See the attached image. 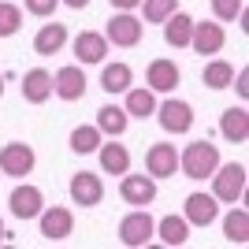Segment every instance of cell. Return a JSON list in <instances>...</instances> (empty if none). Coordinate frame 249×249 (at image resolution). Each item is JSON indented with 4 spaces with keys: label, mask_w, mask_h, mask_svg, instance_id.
I'll return each instance as SVG.
<instances>
[{
    "label": "cell",
    "mask_w": 249,
    "mask_h": 249,
    "mask_svg": "<svg viewBox=\"0 0 249 249\" xmlns=\"http://www.w3.org/2000/svg\"><path fill=\"white\" fill-rule=\"evenodd\" d=\"M219 167V149L208 142V138H201V142H190L182 153H178V171L186 178H212V171Z\"/></svg>",
    "instance_id": "6da1fadb"
},
{
    "label": "cell",
    "mask_w": 249,
    "mask_h": 249,
    "mask_svg": "<svg viewBox=\"0 0 249 249\" xmlns=\"http://www.w3.org/2000/svg\"><path fill=\"white\" fill-rule=\"evenodd\" d=\"M212 197L223 205H238L246 197V164H219L212 171Z\"/></svg>",
    "instance_id": "7a4b0ae2"
},
{
    "label": "cell",
    "mask_w": 249,
    "mask_h": 249,
    "mask_svg": "<svg viewBox=\"0 0 249 249\" xmlns=\"http://www.w3.org/2000/svg\"><path fill=\"white\" fill-rule=\"evenodd\" d=\"M156 238V219L149 216L145 208H134L130 216L119 219V242L126 249H138V246H149Z\"/></svg>",
    "instance_id": "3957f363"
},
{
    "label": "cell",
    "mask_w": 249,
    "mask_h": 249,
    "mask_svg": "<svg viewBox=\"0 0 249 249\" xmlns=\"http://www.w3.org/2000/svg\"><path fill=\"white\" fill-rule=\"evenodd\" d=\"M104 37H108V45H115V49H134V45L142 41V19H138L134 11H112Z\"/></svg>",
    "instance_id": "277c9868"
},
{
    "label": "cell",
    "mask_w": 249,
    "mask_h": 249,
    "mask_svg": "<svg viewBox=\"0 0 249 249\" xmlns=\"http://www.w3.org/2000/svg\"><path fill=\"white\" fill-rule=\"evenodd\" d=\"M156 119L164 126L167 134H190V126H194V108L186 101H178V97H167L164 104H156Z\"/></svg>",
    "instance_id": "5b68a950"
},
{
    "label": "cell",
    "mask_w": 249,
    "mask_h": 249,
    "mask_svg": "<svg viewBox=\"0 0 249 249\" xmlns=\"http://www.w3.org/2000/svg\"><path fill=\"white\" fill-rule=\"evenodd\" d=\"M34 164H37V156H34V145H26V142H8V145L0 149V171L11 175V178L30 175Z\"/></svg>",
    "instance_id": "8992f818"
},
{
    "label": "cell",
    "mask_w": 249,
    "mask_h": 249,
    "mask_svg": "<svg viewBox=\"0 0 249 249\" xmlns=\"http://www.w3.org/2000/svg\"><path fill=\"white\" fill-rule=\"evenodd\" d=\"M41 208H45V194L37 186H30V182H19V186L11 190V197H8V212L15 219H37L41 216Z\"/></svg>",
    "instance_id": "52a82bcc"
},
{
    "label": "cell",
    "mask_w": 249,
    "mask_h": 249,
    "mask_svg": "<svg viewBox=\"0 0 249 249\" xmlns=\"http://www.w3.org/2000/svg\"><path fill=\"white\" fill-rule=\"evenodd\" d=\"M37 223H41V234L49 242H63V238H71V231H74V212L63 205H49V208H41Z\"/></svg>",
    "instance_id": "ba28073f"
},
{
    "label": "cell",
    "mask_w": 249,
    "mask_h": 249,
    "mask_svg": "<svg viewBox=\"0 0 249 249\" xmlns=\"http://www.w3.org/2000/svg\"><path fill=\"white\" fill-rule=\"evenodd\" d=\"M119 197L134 208H149L156 201V178L153 175H130L126 171L123 182H119Z\"/></svg>",
    "instance_id": "9c48e42d"
},
{
    "label": "cell",
    "mask_w": 249,
    "mask_h": 249,
    "mask_svg": "<svg viewBox=\"0 0 249 249\" xmlns=\"http://www.w3.org/2000/svg\"><path fill=\"white\" fill-rule=\"evenodd\" d=\"M71 201L82 208H97L104 201V182L101 175H93V171H78V175H71Z\"/></svg>",
    "instance_id": "30bf717a"
},
{
    "label": "cell",
    "mask_w": 249,
    "mask_h": 249,
    "mask_svg": "<svg viewBox=\"0 0 249 249\" xmlns=\"http://www.w3.org/2000/svg\"><path fill=\"white\" fill-rule=\"evenodd\" d=\"M190 45L201 52V56H216L223 45H227V30L219 26L216 19H205V22H194V34H190Z\"/></svg>",
    "instance_id": "8fae6325"
},
{
    "label": "cell",
    "mask_w": 249,
    "mask_h": 249,
    "mask_svg": "<svg viewBox=\"0 0 249 249\" xmlns=\"http://www.w3.org/2000/svg\"><path fill=\"white\" fill-rule=\"evenodd\" d=\"M178 82H182V71H178L175 60H164V56H160V60H153L145 67V86L153 93H171Z\"/></svg>",
    "instance_id": "7c38bea8"
},
{
    "label": "cell",
    "mask_w": 249,
    "mask_h": 249,
    "mask_svg": "<svg viewBox=\"0 0 249 249\" xmlns=\"http://www.w3.org/2000/svg\"><path fill=\"white\" fill-rule=\"evenodd\" d=\"M52 93L60 97V101H78V97L86 93V71H82V63H67V67H60L56 78H52Z\"/></svg>",
    "instance_id": "4fadbf2b"
},
{
    "label": "cell",
    "mask_w": 249,
    "mask_h": 249,
    "mask_svg": "<svg viewBox=\"0 0 249 249\" xmlns=\"http://www.w3.org/2000/svg\"><path fill=\"white\" fill-rule=\"evenodd\" d=\"M145 171L153 178H171L178 171V149L167 145V142H156V145H149L145 153Z\"/></svg>",
    "instance_id": "5bb4252c"
},
{
    "label": "cell",
    "mask_w": 249,
    "mask_h": 249,
    "mask_svg": "<svg viewBox=\"0 0 249 249\" xmlns=\"http://www.w3.org/2000/svg\"><path fill=\"white\" fill-rule=\"evenodd\" d=\"M182 216H186L190 227H208L219 216V201L212 194H190L186 205H182Z\"/></svg>",
    "instance_id": "9a60e30c"
},
{
    "label": "cell",
    "mask_w": 249,
    "mask_h": 249,
    "mask_svg": "<svg viewBox=\"0 0 249 249\" xmlns=\"http://www.w3.org/2000/svg\"><path fill=\"white\" fill-rule=\"evenodd\" d=\"M104 56H108V37L97 30H82L78 37H74V60L82 63V67H89V63H104Z\"/></svg>",
    "instance_id": "2e32d148"
},
{
    "label": "cell",
    "mask_w": 249,
    "mask_h": 249,
    "mask_svg": "<svg viewBox=\"0 0 249 249\" xmlns=\"http://www.w3.org/2000/svg\"><path fill=\"white\" fill-rule=\"evenodd\" d=\"M49 97H52V74L45 67H34L22 74V101L26 104H45Z\"/></svg>",
    "instance_id": "e0dca14e"
},
{
    "label": "cell",
    "mask_w": 249,
    "mask_h": 249,
    "mask_svg": "<svg viewBox=\"0 0 249 249\" xmlns=\"http://www.w3.org/2000/svg\"><path fill=\"white\" fill-rule=\"evenodd\" d=\"M219 134L227 138V142H234V145H242L249 138V112L246 108H227V112L219 115Z\"/></svg>",
    "instance_id": "ac0fdd59"
},
{
    "label": "cell",
    "mask_w": 249,
    "mask_h": 249,
    "mask_svg": "<svg viewBox=\"0 0 249 249\" xmlns=\"http://www.w3.org/2000/svg\"><path fill=\"white\" fill-rule=\"evenodd\" d=\"M97 153H101V171H104V175H126V171H130V149L119 145L115 138L108 142V145L101 142Z\"/></svg>",
    "instance_id": "d6986e66"
},
{
    "label": "cell",
    "mask_w": 249,
    "mask_h": 249,
    "mask_svg": "<svg viewBox=\"0 0 249 249\" xmlns=\"http://www.w3.org/2000/svg\"><path fill=\"white\" fill-rule=\"evenodd\" d=\"M63 45H67V26L63 22H49V26H41L34 34V52L37 56H56Z\"/></svg>",
    "instance_id": "ffe728a7"
},
{
    "label": "cell",
    "mask_w": 249,
    "mask_h": 249,
    "mask_svg": "<svg viewBox=\"0 0 249 249\" xmlns=\"http://www.w3.org/2000/svg\"><path fill=\"white\" fill-rule=\"evenodd\" d=\"M134 86V71H130V63H104L101 71V89L104 93H126Z\"/></svg>",
    "instance_id": "44dd1931"
},
{
    "label": "cell",
    "mask_w": 249,
    "mask_h": 249,
    "mask_svg": "<svg viewBox=\"0 0 249 249\" xmlns=\"http://www.w3.org/2000/svg\"><path fill=\"white\" fill-rule=\"evenodd\" d=\"M126 126H130V115H126V108H119V104H104L101 112H97V130L108 138H123Z\"/></svg>",
    "instance_id": "7402d4cb"
},
{
    "label": "cell",
    "mask_w": 249,
    "mask_h": 249,
    "mask_svg": "<svg viewBox=\"0 0 249 249\" xmlns=\"http://www.w3.org/2000/svg\"><path fill=\"white\" fill-rule=\"evenodd\" d=\"M190 34H194V19H190L186 11H175V15L164 19V41L171 45V49H186Z\"/></svg>",
    "instance_id": "603a6c76"
},
{
    "label": "cell",
    "mask_w": 249,
    "mask_h": 249,
    "mask_svg": "<svg viewBox=\"0 0 249 249\" xmlns=\"http://www.w3.org/2000/svg\"><path fill=\"white\" fill-rule=\"evenodd\" d=\"M126 115L130 119H149V115L156 112V93L149 89V86H130L126 89Z\"/></svg>",
    "instance_id": "cb8c5ba5"
},
{
    "label": "cell",
    "mask_w": 249,
    "mask_h": 249,
    "mask_svg": "<svg viewBox=\"0 0 249 249\" xmlns=\"http://www.w3.org/2000/svg\"><path fill=\"white\" fill-rule=\"evenodd\" d=\"M156 238L164 242V246H186V242H190L186 216H164V219H156Z\"/></svg>",
    "instance_id": "d4e9b609"
},
{
    "label": "cell",
    "mask_w": 249,
    "mask_h": 249,
    "mask_svg": "<svg viewBox=\"0 0 249 249\" xmlns=\"http://www.w3.org/2000/svg\"><path fill=\"white\" fill-rule=\"evenodd\" d=\"M101 142H104V134L97 130V123H82V126H74V130H71V138H67L71 153H78V156L97 153V149H101Z\"/></svg>",
    "instance_id": "484cf974"
},
{
    "label": "cell",
    "mask_w": 249,
    "mask_h": 249,
    "mask_svg": "<svg viewBox=\"0 0 249 249\" xmlns=\"http://www.w3.org/2000/svg\"><path fill=\"white\" fill-rule=\"evenodd\" d=\"M223 238H227L231 246H246L249 242V212L246 208L231 205V212L223 216Z\"/></svg>",
    "instance_id": "4316f807"
},
{
    "label": "cell",
    "mask_w": 249,
    "mask_h": 249,
    "mask_svg": "<svg viewBox=\"0 0 249 249\" xmlns=\"http://www.w3.org/2000/svg\"><path fill=\"white\" fill-rule=\"evenodd\" d=\"M231 78H234V67H231L227 60H208L205 71H201V82H205L208 89H227Z\"/></svg>",
    "instance_id": "83f0119b"
},
{
    "label": "cell",
    "mask_w": 249,
    "mask_h": 249,
    "mask_svg": "<svg viewBox=\"0 0 249 249\" xmlns=\"http://www.w3.org/2000/svg\"><path fill=\"white\" fill-rule=\"evenodd\" d=\"M22 26V8L19 4H8V0H0V37H15Z\"/></svg>",
    "instance_id": "f1b7e54d"
},
{
    "label": "cell",
    "mask_w": 249,
    "mask_h": 249,
    "mask_svg": "<svg viewBox=\"0 0 249 249\" xmlns=\"http://www.w3.org/2000/svg\"><path fill=\"white\" fill-rule=\"evenodd\" d=\"M138 8L145 11V22H164L167 15L178 11V0H142Z\"/></svg>",
    "instance_id": "f546056e"
},
{
    "label": "cell",
    "mask_w": 249,
    "mask_h": 249,
    "mask_svg": "<svg viewBox=\"0 0 249 249\" xmlns=\"http://www.w3.org/2000/svg\"><path fill=\"white\" fill-rule=\"evenodd\" d=\"M242 11H246L242 0H212V15H216V22H234Z\"/></svg>",
    "instance_id": "4dcf8cb0"
},
{
    "label": "cell",
    "mask_w": 249,
    "mask_h": 249,
    "mask_svg": "<svg viewBox=\"0 0 249 249\" xmlns=\"http://www.w3.org/2000/svg\"><path fill=\"white\" fill-rule=\"evenodd\" d=\"M56 4L60 0H22V8L30 11V15H37V19H49L52 11H56Z\"/></svg>",
    "instance_id": "1f68e13d"
},
{
    "label": "cell",
    "mask_w": 249,
    "mask_h": 249,
    "mask_svg": "<svg viewBox=\"0 0 249 249\" xmlns=\"http://www.w3.org/2000/svg\"><path fill=\"white\" fill-rule=\"evenodd\" d=\"M231 86L238 89V97H249V71H238L234 78H231Z\"/></svg>",
    "instance_id": "d6a6232c"
},
{
    "label": "cell",
    "mask_w": 249,
    "mask_h": 249,
    "mask_svg": "<svg viewBox=\"0 0 249 249\" xmlns=\"http://www.w3.org/2000/svg\"><path fill=\"white\" fill-rule=\"evenodd\" d=\"M142 0H112V11H134Z\"/></svg>",
    "instance_id": "836d02e7"
},
{
    "label": "cell",
    "mask_w": 249,
    "mask_h": 249,
    "mask_svg": "<svg viewBox=\"0 0 249 249\" xmlns=\"http://www.w3.org/2000/svg\"><path fill=\"white\" fill-rule=\"evenodd\" d=\"M60 4H67V8H74V11H82V8H89V0H60Z\"/></svg>",
    "instance_id": "e575fe53"
},
{
    "label": "cell",
    "mask_w": 249,
    "mask_h": 249,
    "mask_svg": "<svg viewBox=\"0 0 249 249\" xmlns=\"http://www.w3.org/2000/svg\"><path fill=\"white\" fill-rule=\"evenodd\" d=\"M0 97H4V74H0Z\"/></svg>",
    "instance_id": "d590c367"
},
{
    "label": "cell",
    "mask_w": 249,
    "mask_h": 249,
    "mask_svg": "<svg viewBox=\"0 0 249 249\" xmlns=\"http://www.w3.org/2000/svg\"><path fill=\"white\" fill-rule=\"evenodd\" d=\"M0 242H4V219H0Z\"/></svg>",
    "instance_id": "8d00e7d4"
},
{
    "label": "cell",
    "mask_w": 249,
    "mask_h": 249,
    "mask_svg": "<svg viewBox=\"0 0 249 249\" xmlns=\"http://www.w3.org/2000/svg\"><path fill=\"white\" fill-rule=\"evenodd\" d=\"M0 178H4V171H0Z\"/></svg>",
    "instance_id": "74e56055"
}]
</instances>
